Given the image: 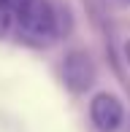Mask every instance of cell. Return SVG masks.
<instances>
[{"label": "cell", "instance_id": "5b68a950", "mask_svg": "<svg viewBox=\"0 0 130 132\" xmlns=\"http://www.w3.org/2000/svg\"><path fill=\"white\" fill-rule=\"evenodd\" d=\"M11 11L8 8H3V5H0V38H3L5 32H8V27H11Z\"/></svg>", "mask_w": 130, "mask_h": 132}, {"label": "cell", "instance_id": "8992f818", "mask_svg": "<svg viewBox=\"0 0 130 132\" xmlns=\"http://www.w3.org/2000/svg\"><path fill=\"white\" fill-rule=\"evenodd\" d=\"M30 3V0H0V5H3V8H8L11 14H16V11L22 8V5H27Z\"/></svg>", "mask_w": 130, "mask_h": 132}, {"label": "cell", "instance_id": "7a4b0ae2", "mask_svg": "<svg viewBox=\"0 0 130 132\" xmlns=\"http://www.w3.org/2000/svg\"><path fill=\"white\" fill-rule=\"evenodd\" d=\"M62 81L73 94H84L95 86L98 81V68L90 51L84 49H70L62 59Z\"/></svg>", "mask_w": 130, "mask_h": 132}, {"label": "cell", "instance_id": "6da1fadb", "mask_svg": "<svg viewBox=\"0 0 130 132\" xmlns=\"http://www.w3.org/2000/svg\"><path fill=\"white\" fill-rule=\"evenodd\" d=\"M14 16H16V24H19V35L27 43L46 46V43H52V40H57L52 0H30V3L22 5Z\"/></svg>", "mask_w": 130, "mask_h": 132}, {"label": "cell", "instance_id": "52a82bcc", "mask_svg": "<svg viewBox=\"0 0 130 132\" xmlns=\"http://www.w3.org/2000/svg\"><path fill=\"white\" fill-rule=\"evenodd\" d=\"M125 59L130 62V43H125Z\"/></svg>", "mask_w": 130, "mask_h": 132}, {"label": "cell", "instance_id": "3957f363", "mask_svg": "<svg viewBox=\"0 0 130 132\" xmlns=\"http://www.w3.org/2000/svg\"><path fill=\"white\" fill-rule=\"evenodd\" d=\"M90 121L98 132H117L125 124V105L117 94L98 92L90 100Z\"/></svg>", "mask_w": 130, "mask_h": 132}, {"label": "cell", "instance_id": "277c9868", "mask_svg": "<svg viewBox=\"0 0 130 132\" xmlns=\"http://www.w3.org/2000/svg\"><path fill=\"white\" fill-rule=\"evenodd\" d=\"M52 8H54V32H57V38L70 35V30H73V14H70V8L65 3H57V0H52Z\"/></svg>", "mask_w": 130, "mask_h": 132}]
</instances>
